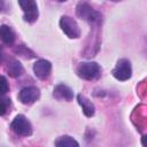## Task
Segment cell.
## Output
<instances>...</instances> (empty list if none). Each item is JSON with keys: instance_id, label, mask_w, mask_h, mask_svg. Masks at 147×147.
<instances>
[{"instance_id": "cell-16", "label": "cell", "mask_w": 147, "mask_h": 147, "mask_svg": "<svg viewBox=\"0 0 147 147\" xmlns=\"http://www.w3.org/2000/svg\"><path fill=\"white\" fill-rule=\"evenodd\" d=\"M10 103V100L7 98H3L2 95H0V115H5L7 111V108Z\"/></svg>"}, {"instance_id": "cell-5", "label": "cell", "mask_w": 147, "mask_h": 147, "mask_svg": "<svg viewBox=\"0 0 147 147\" xmlns=\"http://www.w3.org/2000/svg\"><path fill=\"white\" fill-rule=\"evenodd\" d=\"M60 26L62 31L69 38H79L80 37V29L77 22L70 16H62L60 20Z\"/></svg>"}, {"instance_id": "cell-8", "label": "cell", "mask_w": 147, "mask_h": 147, "mask_svg": "<svg viewBox=\"0 0 147 147\" xmlns=\"http://www.w3.org/2000/svg\"><path fill=\"white\" fill-rule=\"evenodd\" d=\"M52 71V64L47 60H38L33 64V72L39 79H46Z\"/></svg>"}, {"instance_id": "cell-2", "label": "cell", "mask_w": 147, "mask_h": 147, "mask_svg": "<svg viewBox=\"0 0 147 147\" xmlns=\"http://www.w3.org/2000/svg\"><path fill=\"white\" fill-rule=\"evenodd\" d=\"M77 74L79 77L86 80L98 79L101 75V68L96 62H83L77 68Z\"/></svg>"}, {"instance_id": "cell-4", "label": "cell", "mask_w": 147, "mask_h": 147, "mask_svg": "<svg viewBox=\"0 0 147 147\" xmlns=\"http://www.w3.org/2000/svg\"><path fill=\"white\" fill-rule=\"evenodd\" d=\"M113 76L118 79V80H127L132 76V69H131V63L126 59H121L116 63V67L111 71Z\"/></svg>"}, {"instance_id": "cell-3", "label": "cell", "mask_w": 147, "mask_h": 147, "mask_svg": "<svg viewBox=\"0 0 147 147\" xmlns=\"http://www.w3.org/2000/svg\"><path fill=\"white\" fill-rule=\"evenodd\" d=\"M10 127L16 134L22 137H29L32 133V125L24 115H17L13 119Z\"/></svg>"}, {"instance_id": "cell-17", "label": "cell", "mask_w": 147, "mask_h": 147, "mask_svg": "<svg viewBox=\"0 0 147 147\" xmlns=\"http://www.w3.org/2000/svg\"><path fill=\"white\" fill-rule=\"evenodd\" d=\"M3 55H5V54H3V51H2V48L0 47V61L3 60Z\"/></svg>"}, {"instance_id": "cell-1", "label": "cell", "mask_w": 147, "mask_h": 147, "mask_svg": "<svg viewBox=\"0 0 147 147\" xmlns=\"http://www.w3.org/2000/svg\"><path fill=\"white\" fill-rule=\"evenodd\" d=\"M76 14L78 17L85 20L86 22H88L90 24H93V25H98L102 21V15L99 11L94 10L86 2H79L78 3V6L76 8Z\"/></svg>"}, {"instance_id": "cell-7", "label": "cell", "mask_w": 147, "mask_h": 147, "mask_svg": "<svg viewBox=\"0 0 147 147\" xmlns=\"http://www.w3.org/2000/svg\"><path fill=\"white\" fill-rule=\"evenodd\" d=\"M40 96V92L37 87L34 86H28V87H24L20 94H18V98L21 100V102L25 103V105H31L33 103L34 101H37Z\"/></svg>"}, {"instance_id": "cell-11", "label": "cell", "mask_w": 147, "mask_h": 147, "mask_svg": "<svg viewBox=\"0 0 147 147\" xmlns=\"http://www.w3.org/2000/svg\"><path fill=\"white\" fill-rule=\"evenodd\" d=\"M0 40L6 45H13L15 41V33L8 25L0 26Z\"/></svg>"}, {"instance_id": "cell-9", "label": "cell", "mask_w": 147, "mask_h": 147, "mask_svg": "<svg viewBox=\"0 0 147 147\" xmlns=\"http://www.w3.org/2000/svg\"><path fill=\"white\" fill-rule=\"evenodd\" d=\"M53 96L57 100H64V101H70L74 98V92L70 87H68L64 84H59L54 87L53 91Z\"/></svg>"}, {"instance_id": "cell-13", "label": "cell", "mask_w": 147, "mask_h": 147, "mask_svg": "<svg viewBox=\"0 0 147 147\" xmlns=\"http://www.w3.org/2000/svg\"><path fill=\"white\" fill-rule=\"evenodd\" d=\"M56 147H79V144L70 136H61L55 140Z\"/></svg>"}, {"instance_id": "cell-6", "label": "cell", "mask_w": 147, "mask_h": 147, "mask_svg": "<svg viewBox=\"0 0 147 147\" xmlns=\"http://www.w3.org/2000/svg\"><path fill=\"white\" fill-rule=\"evenodd\" d=\"M18 5L23 9V18L25 22L33 23L38 18V7L36 1L33 0H21L18 1Z\"/></svg>"}, {"instance_id": "cell-12", "label": "cell", "mask_w": 147, "mask_h": 147, "mask_svg": "<svg viewBox=\"0 0 147 147\" xmlns=\"http://www.w3.org/2000/svg\"><path fill=\"white\" fill-rule=\"evenodd\" d=\"M6 69H7V72H8V75L10 76V77H18V76H21L22 74H23V67H22V64L17 61V60H9V62L7 63V67H6Z\"/></svg>"}, {"instance_id": "cell-14", "label": "cell", "mask_w": 147, "mask_h": 147, "mask_svg": "<svg viewBox=\"0 0 147 147\" xmlns=\"http://www.w3.org/2000/svg\"><path fill=\"white\" fill-rule=\"evenodd\" d=\"M15 52L18 53L20 55L24 56V57H33V56H34V54H33L29 48L24 47L23 45H20L17 48H15Z\"/></svg>"}, {"instance_id": "cell-15", "label": "cell", "mask_w": 147, "mask_h": 147, "mask_svg": "<svg viewBox=\"0 0 147 147\" xmlns=\"http://www.w3.org/2000/svg\"><path fill=\"white\" fill-rule=\"evenodd\" d=\"M9 90V85H8V80L6 77L0 76V95H3L8 92Z\"/></svg>"}, {"instance_id": "cell-10", "label": "cell", "mask_w": 147, "mask_h": 147, "mask_svg": "<svg viewBox=\"0 0 147 147\" xmlns=\"http://www.w3.org/2000/svg\"><path fill=\"white\" fill-rule=\"evenodd\" d=\"M77 100H78V103L80 105L82 109H83V113L85 114V116L87 117H92L94 115V105L92 103L91 100H88L86 96L82 95V94H78L77 95Z\"/></svg>"}]
</instances>
